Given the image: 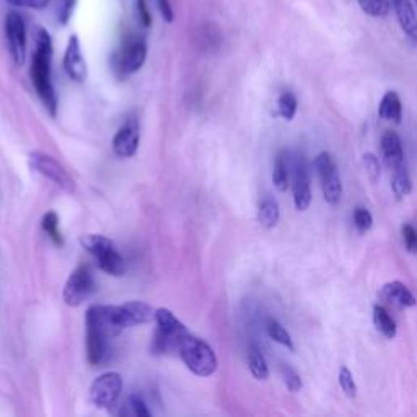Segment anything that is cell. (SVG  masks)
Segmentation results:
<instances>
[{
	"label": "cell",
	"mask_w": 417,
	"mask_h": 417,
	"mask_svg": "<svg viewBox=\"0 0 417 417\" xmlns=\"http://www.w3.org/2000/svg\"><path fill=\"white\" fill-rule=\"evenodd\" d=\"M123 391V378L118 372L103 373L90 388L92 402L100 409H110L118 402Z\"/></svg>",
	"instance_id": "obj_8"
},
{
	"label": "cell",
	"mask_w": 417,
	"mask_h": 417,
	"mask_svg": "<svg viewBox=\"0 0 417 417\" xmlns=\"http://www.w3.org/2000/svg\"><path fill=\"white\" fill-rule=\"evenodd\" d=\"M378 116L385 121H391L395 124H401L402 119V103L396 92H386L380 101Z\"/></svg>",
	"instance_id": "obj_18"
},
{
	"label": "cell",
	"mask_w": 417,
	"mask_h": 417,
	"mask_svg": "<svg viewBox=\"0 0 417 417\" xmlns=\"http://www.w3.org/2000/svg\"><path fill=\"white\" fill-rule=\"evenodd\" d=\"M30 167L31 170L40 173L41 176L48 178L58 185L60 189H64L65 193H74L75 185L74 180L70 178L67 171L64 170L62 165H59L53 157H49L48 153L43 152H31L30 153Z\"/></svg>",
	"instance_id": "obj_9"
},
{
	"label": "cell",
	"mask_w": 417,
	"mask_h": 417,
	"mask_svg": "<svg viewBox=\"0 0 417 417\" xmlns=\"http://www.w3.org/2000/svg\"><path fill=\"white\" fill-rule=\"evenodd\" d=\"M380 152H382L383 162H385V165L390 168L391 171L402 165H406L405 148H402L401 137L395 133V130H386V133L382 135Z\"/></svg>",
	"instance_id": "obj_14"
},
{
	"label": "cell",
	"mask_w": 417,
	"mask_h": 417,
	"mask_svg": "<svg viewBox=\"0 0 417 417\" xmlns=\"http://www.w3.org/2000/svg\"><path fill=\"white\" fill-rule=\"evenodd\" d=\"M280 220V207L273 196H264L259 201V207H257V222L262 228L271 230Z\"/></svg>",
	"instance_id": "obj_17"
},
{
	"label": "cell",
	"mask_w": 417,
	"mask_h": 417,
	"mask_svg": "<svg viewBox=\"0 0 417 417\" xmlns=\"http://www.w3.org/2000/svg\"><path fill=\"white\" fill-rule=\"evenodd\" d=\"M359 3L367 15L375 18L386 17L391 10L390 0H359Z\"/></svg>",
	"instance_id": "obj_28"
},
{
	"label": "cell",
	"mask_w": 417,
	"mask_h": 417,
	"mask_svg": "<svg viewBox=\"0 0 417 417\" xmlns=\"http://www.w3.org/2000/svg\"><path fill=\"white\" fill-rule=\"evenodd\" d=\"M380 295L388 303L400 308H412L417 305V298L414 297V293L411 292L406 284L400 282V280H393V282L383 285Z\"/></svg>",
	"instance_id": "obj_16"
},
{
	"label": "cell",
	"mask_w": 417,
	"mask_h": 417,
	"mask_svg": "<svg viewBox=\"0 0 417 417\" xmlns=\"http://www.w3.org/2000/svg\"><path fill=\"white\" fill-rule=\"evenodd\" d=\"M41 227L43 230L48 233L51 240H53L58 246H64V238L62 233L59 230V217L54 210H49V212L44 214L43 222H41Z\"/></svg>",
	"instance_id": "obj_27"
},
{
	"label": "cell",
	"mask_w": 417,
	"mask_h": 417,
	"mask_svg": "<svg viewBox=\"0 0 417 417\" xmlns=\"http://www.w3.org/2000/svg\"><path fill=\"white\" fill-rule=\"evenodd\" d=\"M123 414L126 416H137V417H150L152 412L145 405V401L137 395H133L126 401V407H123Z\"/></svg>",
	"instance_id": "obj_30"
},
{
	"label": "cell",
	"mask_w": 417,
	"mask_h": 417,
	"mask_svg": "<svg viewBox=\"0 0 417 417\" xmlns=\"http://www.w3.org/2000/svg\"><path fill=\"white\" fill-rule=\"evenodd\" d=\"M280 375H282L284 385L287 386L290 393H298L303 388V380L300 377V373L293 367H290L287 364L280 365Z\"/></svg>",
	"instance_id": "obj_29"
},
{
	"label": "cell",
	"mask_w": 417,
	"mask_h": 417,
	"mask_svg": "<svg viewBox=\"0 0 417 417\" xmlns=\"http://www.w3.org/2000/svg\"><path fill=\"white\" fill-rule=\"evenodd\" d=\"M278 110H279V114L282 116L285 121H292L298 110L297 96H295L290 90H285L280 93L278 100Z\"/></svg>",
	"instance_id": "obj_26"
},
{
	"label": "cell",
	"mask_w": 417,
	"mask_h": 417,
	"mask_svg": "<svg viewBox=\"0 0 417 417\" xmlns=\"http://www.w3.org/2000/svg\"><path fill=\"white\" fill-rule=\"evenodd\" d=\"M373 325L377 327V331L380 332L382 336H385L386 339H395L398 334L396 323L385 307L382 305L373 307Z\"/></svg>",
	"instance_id": "obj_21"
},
{
	"label": "cell",
	"mask_w": 417,
	"mask_h": 417,
	"mask_svg": "<svg viewBox=\"0 0 417 417\" xmlns=\"http://www.w3.org/2000/svg\"><path fill=\"white\" fill-rule=\"evenodd\" d=\"M157 6L163 20L167 23H173V20H175V12H173L170 0H157Z\"/></svg>",
	"instance_id": "obj_38"
},
{
	"label": "cell",
	"mask_w": 417,
	"mask_h": 417,
	"mask_svg": "<svg viewBox=\"0 0 417 417\" xmlns=\"http://www.w3.org/2000/svg\"><path fill=\"white\" fill-rule=\"evenodd\" d=\"M155 318V312L144 302H128L123 305H93L88 308L87 336L110 341L124 330L145 325Z\"/></svg>",
	"instance_id": "obj_1"
},
{
	"label": "cell",
	"mask_w": 417,
	"mask_h": 417,
	"mask_svg": "<svg viewBox=\"0 0 417 417\" xmlns=\"http://www.w3.org/2000/svg\"><path fill=\"white\" fill-rule=\"evenodd\" d=\"M414 2H416V6H417V0H414Z\"/></svg>",
	"instance_id": "obj_39"
},
{
	"label": "cell",
	"mask_w": 417,
	"mask_h": 417,
	"mask_svg": "<svg viewBox=\"0 0 417 417\" xmlns=\"http://www.w3.org/2000/svg\"><path fill=\"white\" fill-rule=\"evenodd\" d=\"M139 126L134 121L126 123L112 139V150L121 158H130L139 148Z\"/></svg>",
	"instance_id": "obj_13"
},
{
	"label": "cell",
	"mask_w": 417,
	"mask_h": 417,
	"mask_svg": "<svg viewBox=\"0 0 417 417\" xmlns=\"http://www.w3.org/2000/svg\"><path fill=\"white\" fill-rule=\"evenodd\" d=\"M273 182L279 193H285L287 187L290 186V160H289V153L285 152V150H280L274 160Z\"/></svg>",
	"instance_id": "obj_19"
},
{
	"label": "cell",
	"mask_w": 417,
	"mask_h": 417,
	"mask_svg": "<svg viewBox=\"0 0 417 417\" xmlns=\"http://www.w3.org/2000/svg\"><path fill=\"white\" fill-rule=\"evenodd\" d=\"M153 320L157 323V331L152 344L153 352H168V350L176 349L178 341L189 332L168 308H158Z\"/></svg>",
	"instance_id": "obj_5"
},
{
	"label": "cell",
	"mask_w": 417,
	"mask_h": 417,
	"mask_svg": "<svg viewBox=\"0 0 417 417\" xmlns=\"http://www.w3.org/2000/svg\"><path fill=\"white\" fill-rule=\"evenodd\" d=\"M64 70L65 74L69 75L70 80L77 83H82L87 80L88 69H87L85 58H83V53H82L80 40H78L77 35H72L69 37L67 48H65V53H64Z\"/></svg>",
	"instance_id": "obj_11"
},
{
	"label": "cell",
	"mask_w": 417,
	"mask_h": 417,
	"mask_svg": "<svg viewBox=\"0 0 417 417\" xmlns=\"http://www.w3.org/2000/svg\"><path fill=\"white\" fill-rule=\"evenodd\" d=\"M80 245L83 250L90 253L92 256H95V259L114 248V243H112L110 238L96 235V233H90V235L80 237Z\"/></svg>",
	"instance_id": "obj_23"
},
{
	"label": "cell",
	"mask_w": 417,
	"mask_h": 417,
	"mask_svg": "<svg viewBox=\"0 0 417 417\" xmlns=\"http://www.w3.org/2000/svg\"><path fill=\"white\" fill-rule=\"evenodd\" d=\"M6 2L15 7L33 8V10H43L49 6V0H6Z\"/></svg>",
	"instance_id": "obj_36"
},
{
	"label": "cell",
	"mask_w": 417,
	"mask_h": 417,
	"mask_svg": "<svg viewBox=\"0 0 417 417\" xmlns=\"http://www.w3.org/2000/svg\"><path fill=\"white\" fill-rule=\"evenodd\" d=\"M352 220L355 228H357L360 233H367L370 228L373 227L372 214H370V210H367L365 207H355L352 214Z\"/></svg>",
	"instance_id": "obj_33"
},
{
	"label": "cell",
	"mask_w": 417,
	"mask_h": 417,
	"mask_svg": "<svg viewBox=\"0 0 417 417\" xmlns=\"http://www.w3.org/2000/svg\"><path fill=\"white\" fill-rule=\"evenodd\" d=\"M145 59H147V43L142 37H135L126 43L123 51L116 58V62L123 74H135L142 69Z\"/></svg>",
	"instance_id": "obj_12"
},
{
	"label": "cell",
	"mask_w": 417,
	"mask_h": 417,
	"mask_svg": "<svg viewBox=\"0 0 417 417\" xmlns=\"http://www.w3.org/2000/svg\"><path fill=\"white\" fill-rule=\"evenodd\" d=\"M401 233H402V240H405V246L406 250L411 253V255H417V230L412 227L411 223H405L401 227Z\"/></svg>",
	"instance_id": "obj_35"
},
{
	"label": "cell",
	"mask_w": 417,
	"mask_h": 417,
	"mask_svg": "<svg viewBox=\"0 0 417 417\" xmlns=\"http://www.w3.org/2000/svg\"><path fill=\"white\" fill-rule=\"evenodd\" d=\"M77 0H56V17L60 25H67L74 15Z\"/></svg>",
	"instance_id": "obj_32"
},
{
	"label": "cell",
	"mask_w": 417,
	"mask_h": 417,
	"mask_svg": "<svg viewBox=\"0 0 417 417\" xmlns=\"http://www.w3.org/2000/svg\"><path fill=\"white\" fill-rule=\"evenodd\" d=\"M135 10H137L140 23H142L145 28L152 25V15H150V10L147 7V0H135Z\"/></svg>",
	"instance_id": "obj_37"
},
{
	"label": "cell",
	"mask_w": 417,
	"mask_h": 417,
	"mask_svg": "<svg viewBox=\"0 0 417 417\" xmlns=\"http://www.w3.org/2000/svg\"><path fill=\"white\" fill-rule=\"evenodd\" d=\"M53 40L48 30L43 26L35 28V53H33L31 60V82L35 85V90L43 101V105L48 108L49 112L56 116L58 112V95H56L53 85Z\"/></svg>",
	"instance_id": "obj_2"
},
{
	"label": "cell",
	"mask_w": 417,
	"mask_h": 417,
	"mask_svg": "<svg viewBox=\"0 0 417 417\" xmlns=\"http://www.w3.org/2000/svg\"><path fill=\"white\" fill-rule=\"evenodd\" d=\"M93 290H95V279L92 269L87 264L78 266L64 285V303L67 307H80L93 293Z\"/></svg>",
	"instance_id": "obj_7"
},
{
	"label": "cell",
	"mask_w": 417,
	"mask_h": 417,
	"mask_svg": "<svg viewBox=\"0 0 417 417\" xmlns=\"http://www.w3.org/2000/svg\"><path fill=\"white\" fill-rule=\"evenodd\" d=\"M320 186L323 191V198L330 205H337L343 199V180H341L339 168H337L336 158L330 152H320L313 160Z\"/></svg>",
	"instance_id": "obj_4"
},
{
	"label": "cell",
	"mask_w": 417,
	"mask_h": 417,
	"mask_svg": "<svg viewBox=\"0 0 417 417\" xmlns=\"http://www.w3.org/2000/svg\"><path fill=\"white\" fill-rule=\"evenodd\" d=\"M96 262L98 268H100L103 273L114 275V278H121V275L126 273V261L116 248H112V250L105 253V255L96 257Z\"/></svg>",
	"instance_id": "obj_20"
},
{
	"label": "cell",
	"mask_w": 417,
	"mask_h": 417,
	"mask_svg": "<svg viewBox=\"0 0 417 417\" xmlns=\"http://www.w3.org/2000/svg\"><path fill=\"white\" fill-rule=\"evenodd\" d=\"M290 180H292L293 204L298 212H305L312 204V178L310 167L303 153H297L290 160Z\"/></svg>",
	"instance_id": "obj_6"
},
{
	"label": "cell",
	"mask_w": 417,
	"mask_h": 417,
	"mask_svg": "<svg viewBox=\"0 0 417 417\" xmlns=\"http://www.w3.org/2000/svg\"><path fill=\"white\" fill-rule=\"evenodd\" d=\"M402 33L411 44H417V17L411 0H390Z\"/></svg>",
	"instance_id": "obj_15"
},
{
	"label": "cell",
	"mask_w": 417,
	"mask_h": 417,
	"mask_svg": "<svg viewBox=\"0 0 417 417\" xmlns=\"http://www.w3.org/2000/svg\"><path fill=\"white\" fill-rule=\"evenodd\" d=\"M248 368H250L251 375L256 380L264 382L269 378L268 360H266L264 354H262L261 349L256 348V346H251L250 350H248Z\"/></svg>",
	"instance_id": "obj_22"
},
{
	"label": "cell",
	"mask_w": 417,
	"mask_h": 417,
	"mask_svg": "<svg viewBox=\"0 0 417 417\" xmlns=\"http://www.w3.org/2000/svg\"><path fill=\"white\" fill-rule=\"evenodd\" d=\"M266 332H268V336L274 341V343L284 346L285 349L292 350L293 352L295 344L292 336H290V332L285 330L278 320H274V318H268V320H266Z\"/></svg>",
	"instance_id": "obj_25"
},
{
	"label": "cell",
	"mask_w": 417,
	"mask_h": 417,
	"mask_svg": "<svg viewBox=\"0 0 417 417\" xmlns=\"http://www.w3.org/2000/svg\"><path fill=\"white\" fill-rule=\"evenodd\" d=\"M176 350L186 367L198 377H210L219 367L214 349L205 341L193 336L191 332H187L178 341Z\"/></svg>",
	"instance_id": "obj_3"
},
{
	"label": "cell",
	"mask_w": 417,
	"mask_h": 417,
	"mask_svg": "<svg viewBox=\"0 0 417 417\" xmlns=\"http://www.w3.org/2000/svg\"><path fill=\"white\" fill-rule=\"evenodd\" d=\"M337 380H339L341 390L344 391V395L348 396L349 400H355V398H357V385H355L354 375L348 367H346V365L341 367L339 377H337Z\"/></svg>",
	"instance_id": "obj_31"
},
{
	"label": "cell",
	"mask_w": 417,
	"mask_h": 417,
	"mask_svg": "<svg viewBox=\"0 0 417 417\" xmlns=\"http://www.w3.org/2000/svg\"><path fill=\"white\" fill-rule=\"evenodd\" d=\"M6 37L13 62L17 65H23L26 59V26L20 13L10 12L7 15Z\"/></svg>",
	"instance_id": "obj_10"
},
{
	"label": "cell",
	"mask_w": 417,
	"mask_h": 417,
	"mask_svg": "<svg viewBox=\"0 0 417 417\" xmlns=\"http://www.w3.org/2000/svg\"><path fill=\"white\" fill-rule=\"evenodd\" d=\"M391 173H393L391 175L393 194L396 196V199H405L412 191V180L409 176V171H407L406 165H402L400 168H396V170H393Z\"/></svg>",
	"instance_id": "obj_24"
},
{
	"label": "cell",
	"mask_w": 417,
	"mask_h": 417,
	"mask_svg": "<svg viewBox=\"0 0 417 417\" xmlns=\"http://www.w3.org/2000/svg\"><path fill=\"white\" fill-rule=\"evenodd\" d=\"M362 162H364L365 170H367V173H368L370 181L377 182L378 180H380L382 167H380V162H378L377 155H373V153H370V152L368 153H364Z\"/></svg>",
	"instance_id": "obj_34"
}]
</instances>
